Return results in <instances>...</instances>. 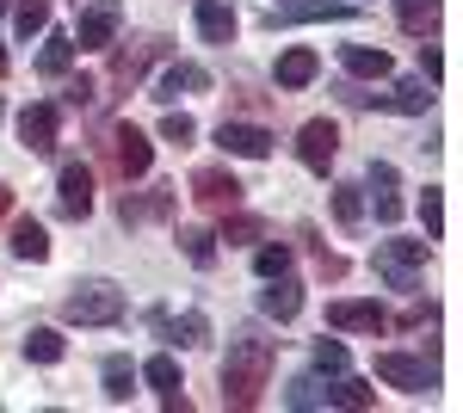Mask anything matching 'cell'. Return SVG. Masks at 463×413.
Wrapping results in <instances>:
<instances>
[{
	"mask_svg": "<svg viewBox=\"0 0 463 413\" xmlns=\"http://www.w3.org/2000/svg\"><path fill=\"white\" fill-rule=\"evenodd\" d=\"M279 371V345L260 340V333H241V340H229V358H222V401L235 413L260 408V395H266V382Z\"/></svg>",
	"mask_w": 463,
	"mask_h": 413,
	"instance_id": "6da1fadb",
	"label": "cell"
},
{
	"mask_svg": "<svg viewBox=\"0 0 463 413\" xmlns=\"http://www.w3.org/2000/svg\"><path fill=\"white\" fill-rule=\"evenodd\" d=\"M62 321H74V327H111V321H124V290L111 277L74 284L69 296H62Z\"/></svg>",
	"mask_w": 463,
	"mask_h": 413,
	"instance_id": "7a4b0ae2",
	"label": "cell"
},
{
	"mask_svg": "<svg viewBox=\"0 0 463 413\" xmlns=\"http://www.w3.org/2000/svg\"><path fill=\"white\" fill-rule=\"evenodd\" d=\"M427 253H432V241H383L377 247V277H383L390 290H402V296H414Z\"/></svg>",
	"mask_w": 463,
	"mask_h": 413,
	"instance_id": "3957f363",
	"label": "cell"
},
{
	"mask_svg": "<svg viewBox=\"0 0 463 413\" xmlns=\"http://www.w3.org/2000/svg\"><path fill=\"white\" fill-rule=\"evenodd\" d=\"M106 155H111V167L124 173V179H143V173L155 167V142H148L137 124H111Z\"/></svg>",
	"mask_w": 463,
	"mask_h": 413,
	"instance_id": "277c9868",
	"label": "cell"
},
{
	"mask_svg": "<svg viewBox=\"0 0 463 413\" xmlns=\"http://www.w3.org/2000/svg\"><path fill=\"white\" fill-rule=\"evenodd\" d=\"M377 377L390 382V389H408V395H427V389H439L432 358H408V352H383V358H377Z\"/></svg>",
	"mask_w": 463,
	"mask_h": 413,
	"instance_id": "5b68a950",
	"label": "cell"
},
{
	"mask_svg": "<svg viewBox=\"0 0 463 413\" xmlns=\"http://www.w3.org/2000/svg\"><path fill=\"white\" fill-rule=\"evenodd\" d=\"M118 25H124V6H118V0H93V6L80 13L74 50H111V43H118Z\"/></svg>",
	"mask_w": 463,
	"mask_h": 413,
	"instance_id": "8992f818",
	"label": "cell"
},
{
	"mask_svg": "<svg viewBox=\"0 0 463 413\" xmlns=\"http://www.w3.org/2000/svg\"><path fill=\"white\" fill-rule=\"evenodd\" d=\"M192 198H198L204 210H216V216H222V210L241 204V179H235L229 167H198V173H192Z\"/></svg>",
	"mask_w": 463,
	"mask_h": 413,
	"instance_id": "52a82bcc",
	"label": "cell"
},
{
	"mask_svg": "<svg viewBox=\"0 0 463 413\" xmlns=\"http://www.w3.org/2000/svg\"><path fill=\"white\" fill-rule=\"evenodd\" d=\"M297 155H303V167H309V173L334 167V155H340V130H334V117H309L303 136H297Z\"/></svg>",
	"mask_w": 463,
	"mask_h": 413,
	"instance_id": "ba28073f",
	"label": "cell"
},
{
	"mask_svg": "<svg viewBox=\"0 0 463 413\" xmlns=\"http://www.w3.org/2000/svg\"><path fill=\"white\" fill-rule=\"evenodd\" d=\"M56 136H62V111H56L50 99L19 111V142H25L32 155H50V148H56Z\"/></svg>",
	"mask_w": 463,
	"mask_h": 413,
	"instance_id": "9c48e42d",
	"label": "cell"
},
{
	"mask_svg": "<svg viewBox=\"0 0 463 413\" xmlns=\"http://www.w3.org/2000/svg\"><path fill=\"white\" fill-rule=\"evenodd\" d=\"M56 204H62V216H93V167L69 161L56 179Z\"/></svg>",
	"mask_w": 463,
	"mask_h": 413,
	"instance_id": "30bf717a",
	"label": "cell"
},
{
	"mask_svg": "<svg viewBox=\"0 0 463 413\" xmlns=\"http://www.w3.org/2000/svg\"><path fill=\"white\" fill-rule=\"evenodd\" d=\"M327 327L334 333H383L390 314L377 309V303H327Z\"/></svg>",
	"mask_w": 463,
	"mask_h": 413,
	"instance_id": "8fae6325",
	"label": "cell"
},
{
	"mask_svg": "<svg viewBox=\"0 0 463 413\" xmlns=\"http://www.w3.org/2000/svg\"><path fill=\"white\" fill-rule=\"evenodd\" d=\"M216 148L222 155H241V161H266L272 155V130H260V124H222L216 130Z\"/></svg>",
	"mask_w": 463,
	"mask_h": 413,
	"instance_id": "7c38bea8",
	"label": "cell"
},
{
	"mask_svg": "<svg viewBox=\"0 0 463 413\" xmlns=\"http://www.w3.org/2000/svg\"><path fill=\"white\" fill-rule=\"evenodd\" d=\"M204 87H211V74L198 69V62H167V69H161V80H155V99L174 105L179 93H204Z\"/></svg>",
	"mask_w": 463,
	"mask_h": 413,
	"instance_id": "4fadbf2b",
	"label": "cell"
},
{
	"mask_svg": "<svg viewBox=\"0 0 463 413\" xmlns=\"http://www.w3.org/2000/svg\"><path fill=\"white\" fill-rule=\"evenodd\" d=\"M260 309L272 314V321H290V314L303 309V284L290 272H279V277H266V290H260Z\"/></svg>",
	"mask_w": 463,
	"mask_h": 413,
	"instance_id": "5bb4252c",
	"label": "cell"
},
{
	"mask_svg": "<svg viewBox=\"0 0 463 413\" xmlns=\"http://www.w3.org/2000/svg\"><path fill=\"white\" fill-rule=\"evenodd\" d=\"M155 333L161 340H174V345H204L211 340V321L198 309H185V314H155Z\"/></svg>",
	"mask_w": 463,
	"mask_h": 413,
	"instance_id": "9a60e30c",
	"label": "cell"
},
{
	"mask_svg": "<svg viewBox=\"0 0 463 413\" xmlns=\"http://www.w3.org/2000/svg\"><path fill=\"white\" fill-rule=\"evenodd\" d=\"M309 19H353L346 0H290L272 13V25H309Z\"/></svg>",
	"mask_w": 463,
	"mask_h": 413,
	"instance_id": "2e32d148",
	"label": "cell"
},
{
	"mask_svg": "<svg viewBox=\"0 0 463 413\" xmlns=\"http://www.w3.org/2000/svg\"><path fill=\"white\" fill-rule=\"evenodd\" d=\"M340 62H346V74H358V80H390V50H377V43H346Z\"/></svg>",
	"mask_w": 463,
	"mask_h": 413,
	"instance_id": "e0dca14e",
	"label": "cell"
},
{
	"mask_svg": "<svg viewBox=\"0 0 463 413\" xmlns=\"http://www.w3.org/2000/svg\"><path fill=\"white\" fill-rule=\"evenodd\" d=\"M13 259H25V266H37V259H50V235H43V222L37 216H19L13 222Z\"/></svg>",
	"mask_w": 463,
	"mask_h": 413,
	"instance_id": "ac0fdd59",
	"label": "cell"
},
{
	"mask_svg": "<svg viewBox=\"0 0 463 413\" xmlns=\"http://www.w3.org/2000/svg\"><path fill=\"white\" fill-rule=\"evenodd\" d=\"M198 37L204 43H229L235 37V6L229 0H198Z\"/></svg>",
	"mask_w": 463,
	"mask_h": 413,
	"instance_id": "d6986e66",
	"label": "cell"
},
{
	"mask_svg": "<svg viewBox=\"0 0 463 413\" xmlns=\"http://www.w3.org/2000/svg\"><path fill=\"white\" fill-rule=\"evenodd\" d=\"M316 74H321V62H316V50H303V43L279 56V87H285V93H297V87H309Z\"/></svg>",
	"mask_w": 463,
	"mask_h": 413,
	"instance_id": "ffe728a7",
	"label": "cell"
},
{
	"mask_svg": "<svg viewBox=\"0 0 463 413\" xmlns=\"http://www.w3.org/2000/svg\"><path fill=\"white\" fill-rule=\"evenodd\" d=\"M216 241L253 247V241H266V222H260V216H248V210H222V235H216Z\"/></svg>",
	"mask_w": 463,
	"mask_h": 413,
	"instance_id": "44dd1931",
	"label": "cell"
},
{
	"mask_svg": "<svg viewBox=\"0 0 463 413\" xmlns=\"http://www.w3.org/2000/svg\"><path fill=\"white\" fill-rule=\"evenodd\" d=\"M371 192H377V222H395V216H402V198H395V167L390 161H371Z\"/></svg>",
	"mask_w": 463,
	"mask_h": 413,
	"instance_id": "7402d4cb",
	"label": "cell"
},
{
	"mask_svg": "<svg viewBox=\"0 0 463 413\" xmlns=\"http://www.w3.org/2000/svg\"><path fill=\"white\" fill-rule=\"evenodd\" d=\"M383 105H390V111H408V117H420V111L432 105V87H427V80H395L390 93H383Z\"/></svg>",
	"mask_w": 463,
	"mask_h": 413,
	"instance_id": "603a6c76",
	"label": "cell"
},
{
	"mask_svg": "<svg viewBox=\"0 0 463 413\" xmlns=\"http://www.w3.org/2000/svg\"><path fill=\"white\" fill-rule=\"evenodd\" d=\"M395 19H402V32L432 37V25H439V0H395Z\"/></svg>",
	"mask_w": 463,
	"mask_h": 413,
	"instance_id": "cb8c5ba5",
	"label": "cell"
},
{
	"mask_svg": "<svg viewBox=\"0 0 463 413\" xmlns=\"http://www.w3.org/2000/svg\"><path fill=\"white\" fill-rule=\"evenodd\" d=\"M37 69L50 74V80H56V74H69V69H74V37H69V32H50V37H43V56H37Z\"/></svg>",
	"mask_w": 463,
	"mask_h": 413,
	"instance_id": "d4e9b609",
	"label": "cell"
},
{
	"mask_svg": "<svg viewBox=\"0 0 463 413\" xmlns=\"http://www.w3.org/2000/svg\"><path fill=\"white\" fill-rule=\"evenodd\" d=\"M62 352H69V345H62L56 327H32V340H25V358H32V364H62Z\"/></svg>",
	"mask_w": 463,
	"mask_h": 413,
	"instance_id": "484cf974",
	"label": "cell"
},
{
	"mask_svg": "<svg viewBox=\"0 0 463 413\" xmlns=\"http://www.w3.org/2000/svg\"><path fill=\"white\" fill-rule=\"evenodd\" d=\"M137 389V364L130 358H106V401H130Z\"/></svg>",
	"mask_w": 463,
	"mask_h": 413,
	"instance_id": "4316f807",
	"label": "cell"
},
{
	"mask_svg": "<svg viewBox=\"0 0 463 413\" xmlns=\"http://www.w3.org/2000/svg\"><path fill=\"white\" fill-rule=\"evenodd\" d=\"M19 13H13V32L19 37H37L43 25H50V0H13Z\"/></svg>",
	"mask_w": 463,
	"mask_h": 413,
	"instance_id": "83f0119b",
	"label": "cell"
},
{
	"mask_svg": "<svg viewBox=\"0 0 463 413\" xmlns=\"http://www.w3.org/2000/svg\"><path fill=\"white\" fill-rule=\"evenodd\" d=\"M346 364H353V358H346V345L321 333V340H316V377H346Z\"/></svg>",
	"mask_w": 463,
	"mask_h": 413,
	"instance_id": "f1b7e54d",
	"label": "cell"
},
{
	"mask_svg": "<svg viewBox=\"0 0 463 413\" xmlns=\"http://www.w3.org/2000/svg\"><path fill=\"white\" fill-rule=\"evenodd\" d=\"M167 204H174V185H161L155 198H124V204H118V216H124V222H143V216H161Z\"/></svg>",
	"mask_w": 463,
	"mask_h": 413,
	"instance_id": "f546056e",
	"label": "cell"
},
{
	"mask_svg": "<svg viewBox=\"0 0 463 413\" xmlns=\"http://www.w3.org/2000/svg\"><path fill=\"white\" fill-rule=\"evenodd\" d=\"M179 247H185L192 266H216V235L211 229H179Z\"/></svg>",
	"mask_w": 463,
	"mask_h": 413,
	"instance_id": "4dcf8cb0",
	"label": "cell"
},
{
	"mask_svg": "<svg viewBox=\"0 0 463 413\" xmlns=\"http://www.w3.org/2000/svg\"><path fill=\"white\" fill-rule=\"evenodd\" d=\"M285 408H334V401H327L321 377H297V382L285 389Z\"/></svg>",
	"mask_w": 463,
	"mask_h": 413,
	"instance_id": "1f68e13d",
	"label": "cell"
},
{
	"mask_svg": "<svg viewBox=\"0 0 463 413\" xmlns=\"http://www.w3.org/2000/svg\"><path fill=\"white\" fill-rule=\"evenodd\" d=\"M420 229H427V241H439V235H445V192H439V185H427V192H420Z\"/></svg>",
	"mask_w": 463,
	"mask_h": 413,
	"instance_id": "d6a6232c",
	"label": "cell"
},
{
	"mask_svg": "<svg viewBox=\"0 0 463 413\" xmlns=\"http://www.w3.org/2000/svg\"><path fill=\"white\" fill-rule=\"evenodd\" d=\"M143 382H148V389H161V395H179V364L161 352V358H148V364H143Z\"/></svg>",
	"mask_w": 463,
	"mask_h": 413,
	"instance_id": "836d02e7",
	"label": "cell"
},
{
	"mask_svg": "<svg viewBox=\"0 0 463 413\" xmlns=\"http://www.w3.org/2000/svg\"><path fill=\"white\" fill-rule=\"evenodd\" d=\"M327 401H334V408H371L377 395H371V382H353V377H340L334 389H327Z\"/></svg>",
	"mask_w": 463,
	"mask_h": 413,
	"instance_id": "e575fe53",
	"label": "cell"
},
{
	"mask_svg": "<svg viewBox=\"0 0 463 413\" xmlns=\"http://www.w3.org/2000/svg\"><path fill=\"white\" fill-rule=\"evenodd\" d=\"M253 272H260V277H279V272H290V247H285V241H266L260 253H253Z\"/></svg>",
	"mask_w": 463,
	"mask_h": 413,
	"instance_id": "d590c367",
	"label": "cell"
},
{
	"mask_svg": "<svg viewBox=\"0 0 463 413\" xmlns=\"http://www.w3.org/2000/svg\"><path fill=\"white\" fill-rule=\"evenodd\" d=\"M192 136H198V124H192L185 111H167V117H161V142H174V148H185Z\"/></svg>",
	"mask_w": 463,
	"mask_h": 413,
	"instance_id": "8d00e7d4",
	"label": "cell"
},
{
	"mask_svg": "<svg viewBox=\"0 0 463 413\" xmlns=\"http://www.w3.org/2000/svg\"><path fill=\"white\" fill-rule=\"evenodd\" d=\"M334 216L353 229L358 216H364V198H358V185H334Z\"/></svg>",
	"mask_w": 463,
	"mask_h": 413,
	"instance_id": "74e56055",
	"label": "cell"
},
{
	"mask_svg": "<svg viewBox=\"0 0 463 413\" xmlns=\"http://www.w3.org/2000/svg\"><path fill=\"white\" fill-rule=\"evenodd\" d=\"M439 74H445V56H439L432 43H420V80H427V87H439Z\"/></svg>",
	"mask_w": 463,
	"mask_h": 413,
	"instance_id": "f35d334b",
	"label": "cell"
},
{
	"mask_svg": "<svg viewBox=\"0 0 463 413\" xmlns=\"http://www.w3.org/2000/svg\"><path fill=\"white\" fill-rule=\"evenodd\" d=\"M62 99H69V105H87V99H93V80H69V93H62Z\"/></svg>",
	"mask_w": 463,
	"mask_h": 413,
	"instance_id": "ab89813d",
	"label": "cell"
},
{
	"mask_svg": "<svg viewBox=\"0 0 463 413\" xmlns=\"http://www.w3.org/2000/svg\"><path fill=\"white\" fill-rule=\"evenodd\" d=\"M6 210H13V192H6V185H0V216H6Z\"/></svg>",
	"mask_w": 463,
	"mask_h": 413,
	"instance_id": "60d3db41",
	"label": "cell"
},
{
	"mask_svg": "<svg viewBox=\"0 0 463 413\" xmlns=\"http://www.w3.org/2000/svg\"><path fill=\"white\" fill-rule=\"evenodd\" d=\"M0 74H6V50H0Z\"/></svg>",
	"mask_w": 463,
	"mask_h": 413,
	"instance_id": "b9f144b4",
	"label": "cell"
},
{
	"mask_svg": "<svg viewBox=\"0 0 463 413\" xmlns=\"http://www.w3.org/2000/svg\"><path fill=\"white\" fill-rule=\"evenodd\" d=\"M6 6H13V0H0V13H6Z\"/></svg>",
	"mask_w": 463,
	"mask_h": 413,
	"instance_id": "7bdbcfd3",
	"label": "cell"
}]
</instances>
